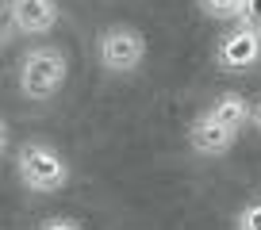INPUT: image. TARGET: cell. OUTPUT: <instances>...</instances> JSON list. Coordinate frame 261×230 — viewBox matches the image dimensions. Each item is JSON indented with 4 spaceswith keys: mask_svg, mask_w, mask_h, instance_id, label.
<instances>
[{
    "mask_svg": "<svg viewBox=\"0 0 261 230\" xmlns=\"http://www.w3.org/2000/svg\"><path fill=\"white\" fill-rule=\"evenodd\" d=\"M19 92L27 100H54L62 92L65 77H69V58L58 46H27L23 58H19Z\"/></svg>",
    "mask_w": 261,
    "mask_h": 230,
    "instance_id": "1",
    "label": "cell"
},
{
    "mask_svg": "<svg viewBox=\"0 0 261 230\" xmlns=\"http://www.w3.org/2000/svg\"><path fill=\"white\" fill-rule=\"evenodd\" d=\"M16 172H19V184L27 192H39V196H54L69 184L65 157L46 142H23L16 150Z\"/></svg>",
    "mask_w": 261,
    "mask_h": 230,
    "instance_id": "2",
    "label": "cell"
},
{
    "mask_svg": "<svg viewBox=\"0 0 261 230\" xmlns=\"http://www.w3.org/2000/svg\"><path fill=\"white\" fill-rule=\"evenodd\" d=\"M96 58H100V66H104V73L130 77V73H139L142 62H146V39H142L139 27L112 23L96 39Z\"/></svg>",
    "mask_w": 261,
    "mask_h": 230,
    "instance_id": "3",
    "label": "cell"
},
{
    "mask_svg": "<svg viewBox=\"0 0 261 230\" xmlns=\"http://www.w3.org/2000/svg\"><path fill=\"white\" fill-rule=\"evenodd\" d=\"M62 19L58 0H8V39L23 35V39H42L50 35Z\"/></svg>",
    "mask_w": 261,
    "mask_h": 230,
    "instance_id": "4",
    "label": "cell"
},
{
    "mask_svg": "<svg viewBox=\"0 0 261 230\" xmlns=\"http://www.w3.org/2000/svg\"><path fill=\"white\" fill-rule=\"evenodd\" d=\"M215 62L230 73H242V69L257 66L261 62V35L250 31V27H230L219 42H215Z\"/></svg>",
    "mask_w": 261,
    "mask_h": 230,
    "instance_id": "5",
    "label": "cell"
},
{
    "mask_svg": "<svg viewBox=\"0 0 261 230\" xmlns=\"http://www.w3.org/2000/svg\"><path fill=\"white\" fill-rule=\"evenodd\" d=\"M188 142H192V150L200 157H223L230 146L238 142V131H230V127H223V123H215L212 115H200L192 123V131H188Z\"/></svg>",
    "mask_w": 261,
    "mask_h": 230,
    "instance_id": "6",
    "label": "cell"
},
{
    "mask_svg": "<svg viewBox=\"0 0 261 230\" xmlns=\"http://www.w3.org/2000/svg\"><path fill=\"white\" fill-rule=\"evenodd\" d=\"M207 115H212L215 123L230 127V131H242V123L250 119L253 111H250V104H246V96H238V92H223V96L207 107Z\"/></svg>",
    "mask_w": 261,
    "mask_h": 230,
    "instance_id": "7",
    "label": "cell"
},
{
    "mask_svg": "<svg viewBox=\"0 0 261 230\" xmlns=\"http://www.w3.org/2000/svg\"><path fill=\"white\" fill-rule=\"evenodd\" d=\"M196 8L207 19H215V23H227V19L242 16V0H196Z\"/></svg>",
    "mask_w": 261,
    "mask_h": 230,
    "instance_id": "8",
    "label": "cell"
},
{
    "mask_svg": "<svg viewBox=\"0 0 261 230\" xmlns=\"http://www.w3.org/2000/svg\"><path fill=\"white\" fill-rule=\"evenodd\" d=\"M238 23L261 35V0H242V16H238Z\"/></svg>",
    "mask_w": 261,
    "mask_h": 230,
    "instance_id": "9",
    "label": "cell"
},
{
    "mask_svg": "<svg viewBox=\"0 0 261 230\" xmlns=\"http://www.w3.org/2000/svg\"><path fill=\"white\" fill-rule=\"evenodd\" d=\"M234 230H261V204H250L238 211L234 219Z\"/></svg>",
    "mask_w": 261,
    "mask_h": 230,
    "instance_id": "10",
    "label": "cell"
},
{
    "mask_svg": "<svg viewBox=\"0 0 261 230\" xmlns=\"http://www.w3.org/2000/svg\"><path fill=\"white\" fill-rule=\"evenodd\" d=\"M39 230H85L81 222H73V219H46Z\"/></svg>",
    "mask_w": 261,
    "mask_h": 230,
    "instance_id": "11",
    "label": "cell"
},
{
    "mask_svg": "<svg viewBox=\"0 0 261 230\" xmlns=\"http://www.w3.org/2000/svg\"><path fill=\"white\" fill-rule=\"evenodd\" d=\"M253 123H257V127H261V107H257V111H253Z\"/></svg>",
    "mask_w": 261,
    "mask_h": 230,
    "instance_id": "12",
    "label": "cell"
}]
</instances>
